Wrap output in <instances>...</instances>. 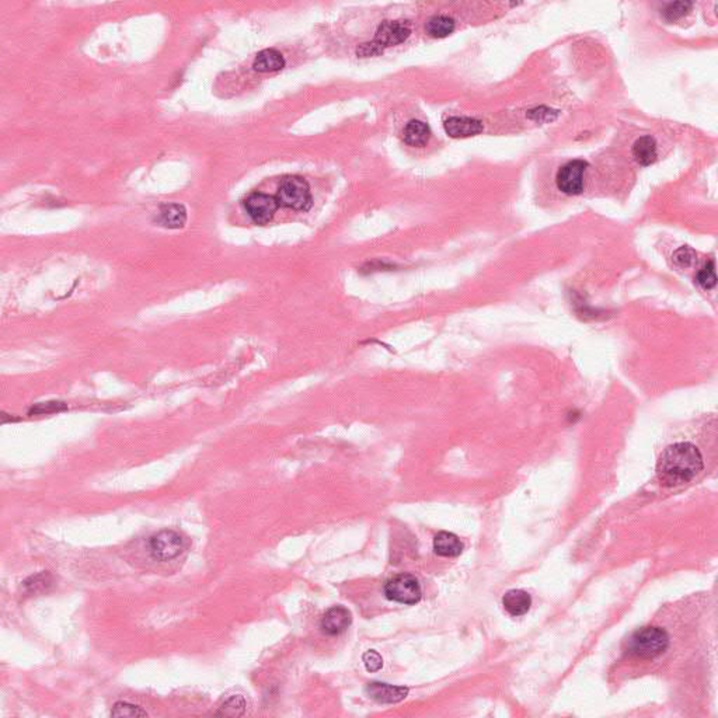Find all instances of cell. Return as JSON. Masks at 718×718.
Returning <instances> with one entry per match:
<instances>
[{"instance_id": "277c9868", "label": "cell", "mask_w": 718, "mask_h": 718, "mask_svg": "<svg viewBox=\"0 0 718 718\" xmlns=\"http://www.w3.org/2000/svg\"><path fill=\"white\" fill-rule=\"evenodd\" d=\"M385 595L389 600L402 605H416L423 596L420 581L411 574H397L385 584Z\"/></svg>"}, {"instance_id": "e0dca14e", "label": "cell", "mask_w": 718, "mask_h": 718, "mask_svg": "<svg viewBox=\"0 0 718 718\" xmlns=\"http://www.w3.org/2000/svg\"><path fill=\"white\" fill-rule=\"evenodd\" d=\"M431 138L430 127L421 121H410L404 128V142L410 146H425Z\"/></svg>"}, {"instance_id": "3957f363", "label": "cell", "mask_w": 718, "mask_h": 718, "mask_svg": "<svg viewBox=\"0 0 718 718\" xmlns=\"http://www.w3.org/2000/svg\"><path fill=\"white\" fill-rule=\"evenodd\" d=\"M276 201L281 206L295 211H309L311 206V194L309 184L297 176H288L281 181Z\"/></svg>"}, {"instance_id": "ac0fdd59", "label": "cell", "mask_w": 718, "mask_h": 718, "mask_svg": "<svg viewBox=\"0 0 718 718\" xmlns=\"http://www.w3.org/2000/svg\"><path fill=\"white\" fill-rule=\"evenodd\" d=\"M455 30V20L448 16L432 17L427 24V31L434 38H445Z\"/></svg>"}, {"instance_id": "6da1fadb", "label": "cell", "mask_w": 718, "mask_h": 718, "mask_svg": "<svg viewBox=\"0 0 718 718\" xmlns=\"http://www.w3.org/2000/svg\"><path fill=\"white\" fill-rule=\"evenodd\" d=\"M703 456L689 442L669 445L659 456L656 476L662 486L675 487L691 481L703 470Z\"/></svg>"}, {"instance_id": "30bf717a", "label": "cell", "mask_w": 718, "mask_h": 718, "mask_svg": "<svg viewBox=\"0 0 718 718\" xmlns=\"http://www.w3.org/2000/svg\"><path fill=\"white\" fill-rule=\"evenodd\" d=\"M368 696L378 703H399L409 694V689L403 686H393L381 682H372L367 686Z\"/></svg>"}, {"instance_id": "7a4b0ae2", "label": "cell", "mask_w": 718, "mask_h": 718, "mask_svg": "<svg viewBox=\"0 0 718 718\" xmlns=\"http://www.w3.org/2000/svg\"><path fill=\"white\" fill-rule=\"evenodd\" d=\"M669 647V635L661 627H642L637 630L630 641L628 651L640 659H654L662 655Z\"/></svg>"}, {"instance_id": "d4e9b609", "label": "cell", "mask_w": 718, "mask_h": 718, "mask_svg": "<svg viewBox=\"0 0 718 718\" xmlns=\"http://www.w3.org/2000/svg\"><path fill=\"white\" fill-rule=\"evenodd\" d=\"M362 659H364V663H365V668L368 672H378L383 666V659H382L381 654L375 649L367 651L362 655Z\"/></svg>"}, {"instance_id": "44dd1931", "label": "cell", "mask_w": 718, "mask_h": 718, "mask_svg": "<svg viewBox=\"0 0 718 718\" xmlns=\"http://www.w3.org/2000/svg\"><path fill=\"white\" fill-rule=\"evenodd\" d=\"M244 711H246V700L241 696H232L222 704L218 714L237 717V715H243Z\"/></svg>"}, {"instance_id": "ffe728a7", "label": "cell", "mask_w": 718, "mask_h": 718, "mask_svg": "<svg viewBox=\"0 0 718 718\" xmlns=\"http://www.w3.org/2000/svg\"><path fill=\"white\" fill-rule=\"evenodd\" d=\"M111 717H128V718H136V717H148V712L136 704L128 703V701H117L111 710Z\"/></svg>"}, {"instance_id": "8992f818", "label": "cell", "mask_w": 718, "mask_h": 718, "mask_svg": "<svg viewBox=\"0 0 718 718\" xmlns=\"http://www.w3.org/2000/svg\"><path fill=\"white\" fill-rule=\"evenodd\" d=\"M588 163L584 160H572L563 166L557 173V187L567 195H578L584 190V174Z\"/></svg>"}, {"instance_id": "5bb4252c", "label": "cell", "mask_w": 718, "mask_h": 718, "mask_svg": "<svg viewBox=\"0 0 718 718\" xmlns=\"http://www.w3.org/2000/svg\"><path fill=\"white\" fill-rule=\"evenodd\" d=\"M434 550L441 557H458L463 551V543L453 533L439 532L434 539Z\"/></svg>"}, {"instance_id": "4fadbf2b", "label": "cell", "mask_w": 718, "mask_h": 718, "mask_svg": "<svg viewBox=\"0 0 718 718\" xmlns=\"http://www.w3.org/2000/svg\"><path fill=\"white\" fill-rule=\"evenodd\" d=\"M187 222V211L181 204H164L160 206L159 223L167 229H181Z\"/></svg>"}, {"instance_id": "2e32d148", "label": "cell", "mask_w": 718, "mask_h": 718, "mask_svg": "<svg viewBox=\"0 0 718 718\" xmlns=\"http://www.w3.org/2000/svg\"><path fill=\"white\" fill-rule=\"evenodd\" d=\"M633 156L641 166H649L656 160V143L651 136H641L633 145Z\"/></svg>"}, {"instance_id": "8fae6325", "label": "cell", "mask_w": 718, "mask_h": 718, "mask_svg": "<svg viewBox=\"0 0 718 718\" xmlns=\"http://www.w3.org/2000/svg\"><path fill=\"white\" fill-rule=\"evenodd\" d=\"M484 125L481 121L466 117H452L445 122V131L452 138H470L481 134Z\"/></svg>"}, {"instance_id": "603a6c76", "label": "cell", "mask_w": 718, "mask_h": 718, "mask_svg": "<svg viewBox=\"0 0 718 718\" xmlns=\"http://www.w3.org/2000/svg\"><path fill=\"white\" fill-rule=\"evenodd\" d=\"M691 6L693 5L690 2H675V3H670L663 10V17L668 22H675V20L683 17L684 15H687V12L691 9Z\"/></svg>"}, {"instance_id": "cb8c5ba5", "label": "cell", "mask_w": 718, "mask_h": 718, "mask_svg": "<svg viewBox=\"0 0 718 718\" xmlns=\"http://www.w3.org/2000/svg\"><path fill=\"white\" fill-rule=\"evenodd\" d=\"M672 260H673V264L680 267V268H687L690 267L694 260H696V253L689 248V247H680L679 250H676L672 255Z\"/></svg>"}, {"instance_id": "7c38bea8", "label": "cell", "mask_w": 718, "mask_h": 718, "mask_svg": "<svg viewBox=\"0 0 718 718\" xmlns=\"http://www.w3.org/2000/svg\"><path fill=\"white\" fill-rule=\"evenodd\" d=\"M504 609L514 617L523 616L532 606L530 595L523 589H511L502 598Z\"/></svg>"}, {"instance_id": "ba28073f", "label": "cell", "mask_w": 718, "mask_h": 718, "mask_svg": "<svg viewBox=\"0 0 718 718\" xmlns=\"http://www.w3.org/2000/svg\"><path fill=\"white\" fill-rule=\"evenodd\" d=\"M411 30L407 23L403 22H385L379 26L374 43H376L383 51L385 48L404 43Z\"/></svg>"}, {"instance_id": "9c48e42d", "label": "cell", "mask_w": 718, "mask_h": 718, "mask_svg": "<svg viewBox=\"0 0 718 718\" xmlns=\"http://www.w3.org/2000/svg\"><path fill=\"white\" fill-rule=\"evenodd\" d=\"M351 612L338 605L325 610L320 620V628L325 635H339L351 626Z\"/></svg>"}, {"instance_id": "d6986e66", "label": "cell", "mask_w": 718, "mask_h": 718, "mask_svg": "<svg viewBox=\"0 0 718 718\" xmlns=\"http://www.w3.org/2000/svg\"><path fill=\"white\" fill-rule=\"evenodd\" d=\"M51 585H52V577L47 571L33 575L24 581V588L30 593H40V592L48 591L51 588Z\"/></svg>"}, {"instance_id": "9a60e30c", "label": "cell", "mask_w": 718, "mask_h": 718, "mask_svg": "<svg viewBox=\"0 0 718 718\" xmlns=\"http://www.w3.org/2000/svg\"><path fill=\"white\" fill-rule=\"evenodd\" d=\"M285 66V59L282 54H279L275 50H264L258 52V55L254 59L253 68L257 72L268 73V72H278Z\"/></svg>"}, {"instance_id": "484cf974", "label": "cell", "mask_w": 718, "mask_h": 718, "mask_svg": "<svg viewBox=\"0 0 718 718\" xmlns=\"http://www.w3.org/2000/svg\"><path fill=\"white\" fill-rule=\"evenodd\" d=\"M62 410H66V404L65 403L50 402V403H43V404H38V406L33 407L30 410V414H50V413H58V411H62Z\"/></svg>"}, {"instance_id": "7402d4cb", "label": "cell", "mask_w": 718, "mask_h": 718, "mask_svg": "<svg viewBox=\"0 0 718 718\" xmlns=\"http://www.w3.org/2000/svg\"><path fill=\"white\" fill-rule=\"evenodd\" d=\"M696 281L697 283L703 288V289H712L717 283V275H715V265L712 261L707 262L698 272H697V276H696Z\"/></svg>"}, {"instance_id": "5b68a950", "label": "cell", "mask_w": 718, "mask_h": 718, "mask_svg": "<svg viewBox=\"0 0 718 718\" xmlns=\"http://www.w3.org/2000/svg\"><path fill=\"white\" fill-rule=\"evenodd\" d=\"M150 556L157 561H171L185 549L184 537L176 530H162L155 533L148 542Z\"/></svg>"}, {"instance_id": "52a82bcc", "label": "cell", "mask_w": 718, "mask_h": 718, "mask_svg": "<svg viewBox=\"0 0 718 718\" xmlns=\"http://www.w3.org/2000/svg\"><path fill=\"white\" fill-rule=\"evenodd\" d=\"M279 204L276 198L261 192H253L244 199V208L248 216L257 225L268 223L276 212Z\"/></svg>"}, {"instance_id": "4316f807", "label": "cell", "mask_w": 718, "mask_h": 718, "mask_svg": "<svg viewBox=\"0 0 718 718\" xmlns=\"http://www.w3.org/2000/svg\"><path fill=\"white\" fill-rule=\"evenodd\" d=\"M383 50L376 44V43H367V44H362L361 47L358 48L356 54L358 57H362V58H367V57H374V55H379L382 54Z\"/></svg>"}]
</instances>
